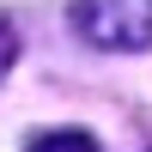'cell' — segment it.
<instances>
[{"mask_svg":"<svg viewBox=\"0 0 152 152\" xmlns=\"http://www.w3.org/2000/svg\"><path fill=\"white\" fill-rule=\"evenodd\" d=\"M73 31L91 49H152V0H79Z\"/></svg>","mask_w":152,"mask_h":152,"instance_id":"1","label":"cell"},{"mask_svg":"<svg viewBox=\"0 0 152 152\" xmlns=\"http://www.w3.org/2000/svg\"><path fill=\"white\" fill-rule=\"evenodd\" d=\"M31 152H97V146H91V134L61 128V134H43V140H31Z\"/></svg>","mask_w":152,"mask_h":152,"instance_id":"2","label":"cell"},{"mask_svg":"<svg viewBox=\"0 0 152 152\" xmlns=\"http://www.w3.org/2000/svg\"><path fill=\"white\" fill-rule=\"evenodd\" d=\"M12 55H18V37H12V24L0 18V79H6V67H12Z\"/></svg>","mask_w":152,"mask_h":152,"instance_id":"3","label":"cell"}]
</instances>
